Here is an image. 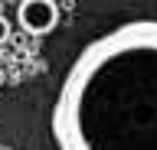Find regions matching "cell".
I'll return each instance as SVG.
<instances>
[{
	"instance_id": "cell-1",
	"label": "cell",
	"mask_w": 157,
	"mask_h": 150,
	"mask_svg": "<svg viewBox=\"0 0 157 150\" xmlns=\"http://www.w3.org/2000/svg\"><path fill=\"white\" fill-rule=\"evenodd\" d=\"M49 130L59 150H157V20L98 33L59 82Z\"/></svg>"
},
{
	"instance_id": "cell-2",
	"label": "cell",
	"mask_w": 157,
	"mask_h": 150,
	"mask_svg": "<svg viewBox=\"0 0 157 150\" xmlns=\"http://www.w3.org/2000/svg\"><path fill=\"white\" fill-rule=\"evenodd\" d=\"M17 23L29 36H46L59 23V3L56 0H17Z\"/></svg>"
},
{
	"instance_id": "cell-3",
	"label": "cell",
	"mask_w": 157,
	"mask_h": 150,
	"mask_svg": "<svg viewBox=\"0 0 157 150\" xmlns=\"http://www.w3.org/2000/svg\"><path fill=\"white\" fill-rule=\"evenodd\" d=\"M7 39H10V20L0 13V42H7Z\"/></svg>"
}]
</instances>
